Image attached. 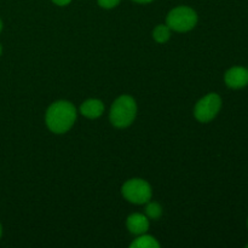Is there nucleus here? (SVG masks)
Listing matches in <instances>:
<instances>
[{
  "instance_id": "obj_11",
  "label": "nucleus",
  "mask_w": 248,
  "mask_h": 248,
  "mask_svg": "<svg viewBox=\"0 0 248 248\" xmlns=\"http://www.w3.org/2000/svg\"><path fill=\"white\" fill-rule=\"evenodd\" d=\"M145 213H147L148 217L152 218V219H157V218L162 215V208L159 203L150 202L149 205L147 206V208H145Z\"/></svg>"
},
{
  "instance_id": "obj_15",
  "label": "nucleus",
  "mask_w": 248,
  "mask_h": 248,
  "mask_svg": "<svg viewBox=\"0 0 248 248\" xmlns=\"http://www.w3.org/2000/svg\"><path fill=\"white\" fill-rule=\"evenodd\" d=\"M1 29H2V22L1 19H0V31H1Z\"/></svg>"
},
{
  "instance_id": "obj_6",
  "label": "nucleus",
  "mask_w": 248,
  "mask_h": 248,
  "mask_svg": "<svg viewBox=\"0 0 248 248\" xmlns=\"http://www.w3.org/2000/svg\"><path fill=\"white\" fill-rule=\"evenodd\" d=\"M225 84L232 89H242L248 85V69L244 67H232L225 73Z\"/></svg>"
},
{
  "instance_id": "obj_2",
  "label": "nucleus",
  "mask_w": 248,
  "mask_h": 248,
  "mask_svg": "<svg viewBox=\"0 0 248 248\" xmlns=\"http://www.w3.org/2000/svg\"><path fill=\"white\" fill-rule=\"evenodd\" d=\"M136 114H137V106L135 99L124 94L119 97L111 106L110 121L115 127H127L133 123Z\"/></svg>"
},
{
  "instance_id": "obj_7",
  "label": "nucleus",
  "mask_w": 248,
  "mask_h": 248,
  "mask_svg": "<svg viewBox=\"0 0 248 248\" xmlns=\"http://www.w3.org/2000/svg\"><path fill=\"white\" fill-rule=\"evenodd\" d=\"M126 225H127V229L130 230V232L135 235H142L149 228V222H148L145 216L140 215V213H133L127 218Z\"/></svg>"
},
{
  "instance_id": "obj_12",
  "label": "nucleus",
  "mask_w": 248,
  "mask_h": 248,
  "mask_svg": "<svg viewBox=\"0 0 248 248\" xmlns=\"http://www.w3.org/2000/svg\"><path fill=\"white\" fill-rule=\"evenodd\" d=\"M119 2H120V0H98L99 6L104 7V9H113Z\"/></svg>"
},
{
  "instance_id": "obj_8",
  "label": "nucleus",
  "mask_w": 248,
  "mask_h": 248,
  "mask_svg": "<svg viewBox=\"0 0 248 248\" xmlns=\"http://www.w3.org/2000/svg\"><path fill=\"white\" fill-rule=\"evenodd\" d=\"M104 106L99 99H87L80 107V111L84 116L89 119H96L102 115Z\"/></svg>"
},
{
  "instance_id": "obj_5",
  "label": "nucleus",
  "mask_w": 248,
  "mask_h": 248,
  "mask_svg": "<svg viewBox=\"0 0 248 248\" xmlns=\"http://www.w3.org/2000/svg\"><path fill=\"white\" fill-rule=\"evenodd\" d=\"M222 107V99L217 93H210L196 103L195 118L201 123H208L216 118Z\"/></svg>"
},
{
  "instance_id": "obj_14",
  "label": "nucleus",
  "mask_w": 248,
  "mask_h": 248,
  "mask_svg": "<svg viewBox=\"0 0 248 248\" xmlns=\"http://www.w3.org/2000/svg\"><path fill=\"white\" fill-rule=\"evenodd\" d=\"M133 1H136V2H140V4H147V2L153 1V0H133Z\"/></svg>"
},
{
  "instance_id": "obj_18",
  "label": "nucleus",
  "mask_w": 248,
  "mask_h": 248,
  "mask_svg": "<svg viewBox=\"0 0 248 248\" xmlns=\"http://www.w3.org/2000/svg\"><path fill=\"white\" fill-rule=\"evenodd\" d=\"M247 247H248V245H247Z\"/></svg>"
},
{
  "instance_id": "obj_10",
  "label": "nucleus",
  "mask_w": 248,
  "mask_h": 248,
  "mask_svg": "<svg viewBox=\"0 0 248 248\" xmlns=\"http://www.w3.org/2000/svg\"><path fill=\"white\" fill-rule=\"evenodd\" d=\"M170 35L171 33H170L169 26H162V24L157 26L153 31V36L157 43H166L170 39Z\"/></svg>"
},
{
  "instance_id": "obj_4",
  "label": "nucleus",
  "mask_w": 248,
  "mask_h": 248,
  "mask_svg": "<svg viewBox=\"0 0 248 248\" xmlns=\"http://www.w3.org/2000/svg\"><path fill=\"white\" fill-rule=\"evenodd\" d=\"M124 198L132 203H145L152 198V188L149 183L143 179H130L126 182L121 189Z\"/></svg>"
},
{
  "instance_id": "obj_1",
  "label": "nucleus",
  "mask_w": 248,
  "mask_h": 248,
  "mask_svg": "<svg viewBox=\"0 0 248 248\" xmlns=\"http://www.w3.org/2000/svg\"><path fill=\"white\" fill-rule=\"evenodd\" d=\"M77 120V109L67 101L55 102L46 113V125L52 132L64 133Z\"/></svg>"
},
{
  "instance_id": "obj_3",
  "label": "nucleus",
  "mask_w": 248,
  "mask_h": 248,
  "mask_svg": "<svg viewBox=\"0 0 248 248\" xmlns=\"http://www.w3.org/2000/svg\"><path fill=\"white\" fill-rule=\"evenodd\" d=\"M167 26L176 31H188L195 27L198 22V15L188 6H178L167 15Z\"/></svg>"
},
{
  "instance_id": "obj_17",
  "label": "nucleus",
  "mask_w": 248,
  "mask_h": 248,
  "mask_svg": "<svg viewBox=\"0 0 248 248\" xmlns=\"http://www.w3.org/2000/svg\"><path fill=\"white\" fill-rule=\"evenodd\" d=\"M0 55H1V45H0Z\"/></svg>"
},
{
  "instance_id": "obj_9",
  "label": "nucleus",
  "mask_w": 248,
  "mask_h": 248,
  "mask_svg": "<svg viewBox=\"0 0 248 248\" xmlns=\"http://www.w3.org/2000/svg\"><path fill=\"white\" fill-rule=\"evenodd\" d=\"M132 248H159L160 245L156 240L149 235H143L136 239L135 241L131 244Z\"/></svg>"
},
{
  "instance_id": "obj_16",
  "label": "nucleus",
  "mask_w": 248,
  "mask_h": 248,
  "mask_svg": "<svg viewBox=\"0 0 248 248\" xmlns=\"http://www.w3.org/2000/svg\"><path fill=\"white\" fill-rule=\"evenodd\" d=\"M0 237H1V225H0Z\"/></svg>"
},
{
  "instance_id": "obj_13",
  "label": "nucleus",
  "mask_w": 248,
  "mask_h": 248,
  "mask_svg": "<svg viewBox=\"0 0 248 248\" xmlns=\"http://www.w3.org/2000/svg\"><path fill=\"white\" fill-rule=\"evenodd\" d=\"M52 1L55 2V4L60 5V6H65V5L69 4V2L72 1V0H52Z\"/></svg>"
}]
</instances>
